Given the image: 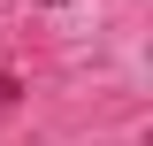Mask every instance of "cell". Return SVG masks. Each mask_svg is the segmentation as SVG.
Here are the masks:
<instances>
[{
  "instance_id": "cell-1",
  "label": "cell",
  "mask_w": 153,
  "mask_h": 146,
  "mask_svg": "<svg viewBox=\"0 0 153 146\" xmlns=\"http://www.w3.org/2000/svg\"><path fill=\"white\" fill-rule=\"evenodd\" d=\"M16 100H23V85H16V77H8V69H0V115L16 108Z\"/></svg>"
}]
</instances>
